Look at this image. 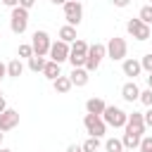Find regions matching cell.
Listing matches in <instances>:
<instances>
[{
  "mask_svg": "<svg viewBox=\"0 0 152 152\" xmlns=\"http://www.w3.org/2000/svg\"><path fill=\"white\" fill-rule=\"evenodd\" d=\"M102 119H104V124L112 126V128H124L126 121H128V114H126L121 107H116V104H107V109L102 112Z\"/></svg>",
  "mask_w": 152,
  "mask_h": 152,
  "instance_id": "1",
  "label": "cell"
},
{
  "mask_svg": "<svg viewBox=\"0 0 152 152\" xmlns=\"http://www.w3.org/2000/svg\"><path fill=\"white\" fill-rule=\"evenodd\" d=\"M10 28H12V33H17V36H21L26 28H28V10H24V7H12V14H10Z\"/></svg>",
  "mask_w": 152,
  "mask_h": 152,
  "instance_id": "2",
  "label": "cell"
},
{
  "mask_svg": "<svg viewBox=\"0 0 152 152\" xmlns=\"http://www.w3.org/2000/svg\"><path fill=\"white\" fill-rule=\"evenodd\" d=\"M107 57V45H102V43H95V45H90L88 48V57H86V69L93 74V71H97L100 69V62Z\"/></svg>",
  "mask_w": 152,
  "mask_h": 152,
  "instance_id": "3",
  "label": "cell"
},
{
  "mask_svg": "<svg viewBox=\"0 0 152 152\" xmlns=\"http://www.w3.org/2000/svg\"><path fill=\"white\" fill-rule=\"evenodd\" d=\"M126 31H128V36H133L135 40H150V36H152V28H150V24H145L142 19H128L126 21Z\"/></svg>",
  "mask_w": 152,
  "mask_h": 152,
  "instance_id": "4",
  "label": "cell"
},
{
  "mask_svg": "<svg viewBox=\"0 0 152 152\" xmlns=\"http://www.w3.org/2000/svg\"><path fill=\"white\" fill-rule=\"evenodd\" d=\"M126 52H128V43L124 38H119V36L109 38V43H107V57L112 62H124L126 59Z\"/></svg>",
  "mask_w": 152,
  "mask_h": 152,
  "instance_id": "5",
  "label": "cell"
},
{
  "mask_svg": "<svg viewBox=\"0 0 152 152\" xmlns=\"http://www.w3.org/2000/svg\"><path fill=\"white\" fill-rule=\"evenodd\" d=\"M88 43L86 40H81V38H76L74 43H71V52H69V62H71V66H86V57H88Z\"/></svg>",
  "mask_w": 152,
  "mask_h": 152,
  "instance_id": "6",
  "label": "cell"
},
{
  "mask_svg": "<svg viewBox=\"0 0 152 152\" xmlns=\"http://www.w3.org/2000/svg\"><path fill=\"white\" fill-rule=\"evenodd\" d=\"M62 7H64V19H66V24L78 26L81 19H83V5H81L78 0H66Z\"/></svg>",
  "mask_w": 152,
  "mask_h": 152,
  "instance_id": "7",
  "label": "cell"
},
{
  "mask_svg": "<svg viewBox=\"0 0 152 152\" xmlns=\"http://www.w3.org/2000/svg\"><path fill=\"white\" fill-rule=\"evenodd\" d=\"M31 45H33V55H40V57H45L48 52H50V45H52V40H50V33L48 31H36L33 33V38H31Z\"/></svg>",
  "mask_w": 152,
  "mask_h": 152,
  "instance_id": "8",
  "label": "cell"
},
{
  "mask_svg": "<svg viewBox=\"0 0 152 152\" xmlns=\"http://www.w3.org/2000/svg\"><path fill=\"white\" fill-rule=\"evenodd\" d=\"M83 126H86L88 135H95V138H102V135H104V131H107L104 119H102V116H97V114H86Z\"/></svg>",
  "mask_w": 152,
  "mask_h": 152,
  "instance_id": "9",
  "label": "cell"
},
{
  "mask_svg": "<svg viewBox=\"0 0 152 152\" xmlns=\"http://www.w3.org/2000/svg\"><path fill=\"white\" fill-rule=\"evenodd\" d=\"M69 52H71V45L69 43H64V40H57V43H52L50 45V59L52 62H57V64H62V62H66L69 59Z\"/></svg>",
  "mask_w": 152,
  "mask_h": 152,
  "instance_id": "10",
  "label": "cell"
},
{
  "mask_svg": "<svg viewBox=\"0 0 152 152\" xmlns=\"http://www.w3.org/2000/svg\"><path fill=\"white\" fill-rule=\"evenodd\" d=\"M145 128H147V126H145V116H142L140 112H131V114H128V121H126V126H124V131L142 135Z\"/></svg>",
  "mask_w": 152,
  "mask_h": 152,
  "instance_id": "11",
  "label": "cell"
},
{
  "mask_svg": "<svg viewBox=\"0 0 152 152\" xmlns=\"http://www.w3.org/2000/svg\"><path fill=\"white\" fill-rule=\"evenodd\" d=\"M17 126H19V112L7 107V109L0 114V131H12V128H17Z\"/></svg>",
  "mask_w": 152,
  "mask_h": 152,
  "instance_id": "12",
  "label": "cell"
},
{
  "mask_svg": "<svg viewBox=\"0 0 152 152\" xmlns=\"http://www.w3.org/2000/svg\"><path fill=\"white\" fill-rule=\"evenodd\" d=\"M121 69H124V76H131L133 81H135V76L142 74V64H140V59H135V57H126L124 64H121Z\"/></svg>",
  "mask_w": 152,
  "mask_h": 152,
  "instance_id": "13",
  "label": "cell"
},
{
  "mask_svg": "<svg viewBox=\"0 0 152 152\" xmlns=\"http://www.w3.org/2000/svg\"><path fill=\"white\" fill-rule=\"evenodd\" d=\"M69 78H71V83H74L76 88H83V86H88V81H90V71H88L86 66H74L71 74H69Z\"/></svg>",
  "mask_w": 152,
  "mask_h": 152,
  "instance_id": "14",
  "label": "cell"
},
{
  "mask_svg": "<svg viewBox=\"0 0 152 152\" xmlns=\"http://www.w3.org/2000/svg\"><path fill=\"white\" fill-rule=\"evenodd\" d=\"M121 97H124L126 102H135V100H140V88H138V83H135V81L124 83V86H121Z\"/></svg>",
  "mask_w": 152,
  "mask_h": 152,
  "instance_id": "15",
  "label": "cell"
},
{
  "mask_svg": "<svg viewBox=\"0 0 152 152\" xmlns=\"http://www.w3.org/2000/svg\"><path fill=\"white\" fill-rule=\"evenodd\" d=\"M104 109H107V102H104L102 97H90V100L86 102V112H88V114H97V116H102Z\"/></svg>",
  "mask_w": 152,
  "mask_h": 152,
  "instance_id": "16",
  "label": "cell"
},
{
  "mask_svg": "<svg viewBox=\"0 0 152 152\" xmlns=\"http://www.w3.org/2000/svg\"><path fill=\"white\" fill-rule=\"evenodd\" d=\"M52 88H55V93L66 95V93L74 88V83H71V78H69V76H57V78L52 81Z\"/></svg>",
  "mask_w": 152,
  "mask_h": 152,
  "instance_id": "17",
  "label": "cell"
},
{
  "mask_svg": "<svg viewBox=\"0 0 152 152\" xmlns=\"http://www.w3.org/2000/svg\"><path fill=\"white\" fill-rule=\"evenodd\" d=\"M140 140H142V135L124 131V138H121V142H124V147H126V150H138V147H140Z\"/></svg>",
  "mask_w": 152,
  "mask_h": 152,
  "instance_id": "18",
  "label": "cell"
},
{
  "mask_svg": "<svg viewBox=\"0 0 152 152\" xmlns=\"http://www.w3.org/2000/svg\"><path fill=\"white\" fill-rule=\"evenodd\" d=\"M78 36H76V26H71V24H64L62 28H59V40H64V43H74Z\"/></svg>",
  "mask_w": 152,
  "mask_h": 152,
  "instance_id": "19",
  "label": "cell"
},
{
  "mask_svg": "<svg viewBox=\"0 0 152 152\" xmlns=\"http://www.w3.org/2000/svg\"><path fill=\"white\" fill-rule=\"evenodd\" d=\"M43 76H45V78H50V81H55L57 76H62L59 64H57V62H52V59H48V62H45V69H43Z\"/></svg>",
  "mask_w": 152,
  "mask_h": 152,
  "instance_id": "20",
  "label": "cell"
},
{
  "mask_svg": "<svg viewBox=\"0 0 152 152\" xmlns=\"http://www.w3.org/2000/svg\"><path fill=\"white\" fill-rule=\"evenodd\" d=\"M45 57H40V55H33V57H28V69L33 71V74H43V69H45Z\"/></svg>",
  "mask_w": 152,
  "mask_h": 152,
  "instance_id": "21",
  "label": "cell"
},
{
  "mask_svg": "<svg viewBox=\"0 0 152 152\" xmlns=\"http://www.w3.org/2000/svg\"><path fill=\"white\" fill-rule=\"evenodd\" d=\"M24 74V64H21V59L17 57V59H12L10 64H7V76L10 78H19Z\"/></svg>",
  "mask_w": 152,
  "mask_h": 152,
  "instance_id": "22",
  "label": "cell"
},
{
  "mask_svg": "<svg viewBox=\"0 0 152 152\" xmlns=\"http://www.w3.org/2000/svg\"><path fill=\"white\" fill-rule=\"evenodd\" d=\"M104 150H107V152H124L126 147H124L121 138H109V140L104 142Z\"/></svg>",
  "mask_w": 152,
  "mask_h": 152,
  "instance_id": "23",
  "label": "cell"
},
{
  "mask_svg": "<svg viewBox=\"0 0 152 152\" xmlns=\"http://www.w3.org/2000/svg\"><path fill=\"white\" fill-rule=\"evenodd\" d=\"M17 57H19V59H28V57H33V45H31V43H21L19 50H17Z\"/></svg>",
  "mask_w": 152,
  "mask_h": 152,
  "instance_id": "24",
  "label": "cell"
},
{
  "mask_svg": "<svg viewBox=\"0 0 152 152\" xmlns=\"http://www.w3.org/2000/svg\"><path fill=\"white\" fill-rule=\"evenodd\" d=\"M81 147H83V152H97V150H100V138L90 135V138H88V140H86Z\"/></svg>",
  "mask_w": 152,
  "mask_h": 152,
  "instance_id": "25",
  "label": "cell"
},
{
  "mask_svg": "<svg viewBox=\"0 0 152 152\" xmlns=\"http://www.w3.org/2000/svg\"><path fill=\"white\" fill-rule=\"evenodd\" d=\"M138 19H142L145 24H150V26H152V5H145V7H140V14H138Z\"/></svg>",
  "mask_w": 152,
  "mask_h": 152,
  "instance_id": "26",
  "label": "cell"
},
{
  "mask_svg": "<svg viewBox=\"0 0 152 152\" xmlns=\"http://www.w3.org/2000/svg\"><path fill=\"white\" fill-rule=\"evenodd\" d=\"M140 64H142V71H147V74H152V52H147V55H142V57H140Z\"/></svg>",
  "mask_w": 152,
  "mask_h": 152,
  "instance_id": "27",
  "label": "cell"
},
{
  "mask_svg": "<svg viewBox=\"0 0 152 152\" xmlns=\"http://www.w3.org/2000/svg\"><path fill=\"white\" fill-rule=\"evenodd\" d=\"M138 152H152V135H142Z\"/></svg>",
  "mask_w": 152,
  "mask_h": 152,
  "instance_id": "28",
  "label": "cell"
},
{
  "mask_svg": "<svg viewBox=\"0 0 152 152\" xmlns=\"http://www.w3.org/2000/svg\"><path fill=\"white\" fill-rule=\"evenodd\" d=\"M140 102H142L145 107H152V88H147V90H140Z\"/></svg>",
  "mask_w": 152,
  "mask_h": 152,
  "instance_id": "29",
  "label": "cell"
},
{
  "mask_svg": "<svg viewBox=\"0 0 152 152\" xmlns=\"http://www.w3.org/2000/svg\"><path fill=\"white\" fill-rule=\"evenodd\" d=\"M142 116H145V126L152 128V107H147V112H142Z\"/></svg>",
  "mask_w": 152,
  "mask_h": 152,
  "instance_id": "30",
  "label": "cell"
},
{
  "mask_svg": "<svg viewBox=\"0 0 152 152\" xmlns=\"http://www.w3.org/2000/svg\"><path fill=\"white\" fill-rule=\"evenodd\" d=\"M36 5V0H19V7H24V10H31Z\"/></svg>",
  "mask_w": 152,
  "mask_h": 152,
  "instance_id": "31",
  "label": "cell"
},
{
  "mask_svg": "<svg viewBox=\"0 0 152 152\" xmlns=\"http://www.w3.org/2000/svg\"><path fill=\"white\" fill-rule=\"evenodd\" d=\"M112 5H114V7H121V10H124V7H128V5H131V0H112Z\"/></svg>",
  "mask_w": 152,
  "mask_h": 152,
  "instance_id": "32",
  "label": "cell"
},
{
  "mask_svg": "<svg viewBox=\"0 0 152 152\" xmlns=\"http://www.w3.org/2000/svg\"><path fill=\"white\" fill-rule=\"evenodd\" d=\"M66 152H83V147H81V145H76V142H71V145L66 147Z\"/></svg>",
  "mask_w": 152,
  "mask_h": 152,
  "instance_id": "33",
  "label": "cell"
},
{
  "mask_svg": "<svg viewBox=\"0 0 152 152\" xmlns=\"http://www.w3.org/2000/svg\"><path fill=\"white\" fill-rule=\"evenodd\" d=\"M0 2H2L5 7H17V5H19V0H0Z\"/></svg>",
  "mask_w": 152,
  "mask_h": 152,
  "instance_id": "34",
  "label": "cell"
},
{
  "mask_svg": "<svg viewBox=\"0 0 152 152\" xmlns=\"http://www.w3.org/2000/svg\"><path fill=\"white\" fill-rule=\"evenodd\" d=\"M5 76H7V64H2V62H0V81H2Z\"/></svg>",
  "mask_w": 152,
  "mask_h": 152,
  "instance_id": "35",
  "label": "cell"
},
{
  "mask_svg": "<svg viewBox=\"0 0 152 152\" xmlns=\"http://www.w3.org/2000/svg\"><path fill=\"white\" fill-rule=\"evenodd\" d=\"M7 109V102H5V97H0V114Z\"/></svg>",
  "mask_w": 152,
  "mask_h": 152,
  "instance_id": "36",
  "label": "cell"
},
{
  "mask_svg": "<svg viewBox=\"0 0 152 152\" xmlns=\"http://www.w3.org/2000/svg\"><path fill=\"white\" fill-rule=\"evenodd\" d=\"M147 88H152V74H147Z\"/></svg>",
  "mask_w": 152,
  "mask_h": 152,
  "instance_id": "37",
  "label": "cell"
},
{
  "mask_svg": "<svg viewBox=\"0 0 152 152\" xmlns=\"http://www.w3.org/2000/svg\"><path fill=\"white\" fill-rule=\"evenodd\" d=\"M50 2H52V5H64L66 0H50Z\"/></svg>",
  "mask_w": 152,
  "mask_h": 152,
  "instance_id": "38",
  "label": "cell"
},
{
  "mask_svg": "<svg viewBox=\"0 0 152 152\" xmlns=\"http://www.w3.org/2000/svg\"><path fill=\"white\" fill-rule=\"evenodd\" d=\"M0 152H14V150H10V147H0Z\"/></svg>",
  "mask_w": 152,
  "mask_h": 152,
  "instance_id": "39",
  "label": "cell"
},
{
  "mask_svg": "<svg viewBox=\"0 0 152 152\" xmlns=\"http://www.w3.org/2000/svg\"><path fill=\"white\" fill-rule=\"evenodd\" d=\"M2 135H5V131H0V142H2Z\"/></svg>",
  "mask_w": 152,
  "mask_h": 152,
  "instance_id": "40",
  "label": "cell"
},
{
  "mask_svg": "<svg viewBox=\"0 0 152 152\" xmlns=\"http://www.w3.org/2000/svg\"><path fill=\"white\" fill-rule=\"evenodd\" d=\"M124 152H133V150H124Z\"/></svg>",
  "mask_w": 152,
  "mask_h": 152,
  "instance_id": "41",
  "label": "cell"
},
{
  "mask_svg": "<svg viewBox=\"0 0 152 152\" xmlns=\"http://www.w3.org/2000/svg\"><path fill=\"white\" fill-rule=\"evenodd\" d=\"M0 97H2V90H0Z\"/></svg>",
  "mask_w": 152,
  "mask_h": 152,
  "instance_id": "42",
  "label": "cell"
},
{
  "mask_svg": "<svg viewBox=\"0 0 152 152\" xmlns=\"http://www.w3.org/2000/svg\"><path fill=\"white\" fill-rule=\"evenodd\" d=\"M150 5H152V0H150Z\"/></svg>",
  "mask_w": 152,
  "mask_h": 152,
  "instance_id": "43",
  "label": "cell"
},
{
  "mask_svg": "<svg viewBox=\"0 0 152 152\" xmlns=\"http://www.w3.org/2000/svg\"><path fill=\"white\" fill-rule=\"evenodd\" d=\"M78 2H81V0H78Z\"/></svg>",
  "mask_w": 152,
  "mask_h": 152,
  "instance_id": "44",
  "label": "cell"
}]
</instances>
